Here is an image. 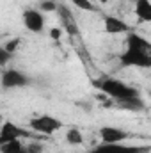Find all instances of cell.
<instances>
[{"label": "cell", "instance_id": "obj_1", "mask_svg": "<svg viewBox=\"0 0 151 153\" xmlns=\"http://www.w3.org/2000/svg\"><path fill=\"white\" fill-rule=\"evenodd\" d=\"M121 66H133L148 70L151 66V43L137 32H128L124 41V50L119 55Z\"/></svg>", "mask_w": 151, "mask_h": 153}, {"label": "cell", "instance_id": "obj_2", "mask_svg": "<svg viewBox=\"0 0 151 153\" xmlns=\"http://www.w3.org/2000/svg\"><path fill=\"white\" fill-rule=\"evenodd\" d=\"M94 87L103 94L107 96L109 100L112 102H123V100H130V98H137L141 96L139 89L119 80V78H114V76H109V75H101L100 78L94 80Z\"/></svg>", "mask_w": 151, "mask_h": 153}, {"label": "cell", "instance_id": "obj_3", "mask_svg": "<svg viewBox=\"0 0 151 153\" xmlns=\"http://www.w3.org/2000/svg\"><path fill=\"white\" fill-rule=\"evenodd\" d=\"M64 126V123L55 117V116L50 114H41L36 116L29 121V128L32 132H39V134H44V135H50V134H55L57 130H61Z\"/></svg>", "mask_w": 151, "mask_h": 153}, {"label": "cell", "instance_id": "obj_4", "mask_svg": "<svg viewBox=\"0 0 151 153\" xmlns=\"http://www.w3.org/2000/svg\"><path fill=\"white\" fill-rule=\"evenodd\" d=\"M30 76L20 70H14V68H9L5 70L2 76H0V85L2 89H20V87H27L30 85Z\"/></svg>", "mask_w": 151, "mask_h": 153}, {"label": "cell", "instance_id": "obj_5", "mask_svg": "<svg viewBox=\"0 0 151 153\" xmlns=\"http://www.w3.org/2000/svg\"><path fill=\"white\" fill-rule=\"evenodd\" d=\"M21 20H23V27L32 34H41L44 30L46 18H44V13H41L38 7L25 9L23 14H21Z\"/></svg>", "mask_w": 151, "mask_h": 153}, {"label": "cell", "instance_id": "obj_6", "mask_svg": "<svg viewBox=\"0 0 151 153\" xmlns=\"http://www.w3.org/2000/svg\"><path fill=\"white\" fill-rule=\"evenodd\" d=\"M87 153H150V148L148 146L124 144V143H112V144L100 143L94 148H91Z\"/></svg>", "mask_w": 151, "mask_h": 153}, {"label": "cell", "instance_id": "obj_7", "mask_svg": "<svg viewBox=\"0 0 151 153\" xmlns=\"http://www.w3.org/2000/svg\"><path fill=\"white\" fill-rule=\"evenodd\" d=\"M55 13L59 14L61 25L64 27L66 34H68L70 38H80V27H78V23H76V20H75V16H73V13H71V9L66 7V5H62V4H59Z\"/></svg>", "mask_w": 151, "mask_h": 153}, {"label": "cell", "instance_id": "obj_8", "mask_svg": "<svg viewBox=\"0 0 151 153\" xmlns=\"http://www.w3.org/2000/svg\"><path fill=\"white\" fill-rule=\"evenodd\" d=\"M100 139L105 144H112V143H124L126 139H130V132L119 128V126H101L100 128Z\"/></svg>", "mask_w": 151, "mask_h": 153}, {"label": "cell", "instance_id": "obj_9", "mask_svg": "<svg viewBox=\"0 0 151 153\" xmlns=\"http://www.w3.org/2000/svg\"><path fill=\"white\" fill-rule=\"evenodd\" d=\"M25 135H29L27 130L18 126L14 121H4L2 128H0V144H5V143L14 141V139H21Z\"/></svg>", "mask_w": 151, "mask_h": 153}, {"label": "cell", "instance_id": "obj_10", "mask_svg": "<svg viewBox=\"0 0 151 153\" xmlns=\"http://www.w3.org/2000/svg\"><path fill=\"white\" fill-rule=\"evenodd\" d=\"M103 29H105V32L107 34H110V36H115V34H128L132 29H130V25L124 22V20H121V18H117V16H105L103 18Z\"/></svg>", "mask_w": 151, "mask_h": 153}, {"label": "cell", "instance_id": "obj_11", "mask_svg": "<svg viewBox=\"0 0 151 153\" xmlns=\"http://www.w3.org/2000/svg\"><path fill=\"white\" fill-rule=\"evenodd\" d=\"M135 16L142 23L151 22V2L150 0H135Z\"/></svg>", "mask_w": 151, "mask_h": 153}, {"label": "cell", "instance_id": "obj_12", "mask_svg": "<svg viewBox=\"0 0 151 153\" xmlns=\"http://www.w3.org/2000/svg\"><path fill=\"white\" fill-rule=\"evenodd\" d=\"M117 105L121 109H126V111H132V112H141L146 109V102L137 96V98H130V100H123V102H117Z\"/></svg>", "mask_w": 151, "mask_h": 153}, {"label": "cell", "instance_id": "obj_13", "mask_svg": "<svg viewBox=\"0 0 151 153\" xmlns=\"http://www.w3.org/2000/svg\"><path fill=\"white\" fill-rule=\"evenodd\" d=\"M66 143L70 146H80V144H84V134L78 128H68L66 130Z\"/></svg>", "mask_w": 151, "mask_h": 153}, {"label": "cell", "instance_id": "obj_14", "mask_svg": "<svg viewBox=\"0 0 151 153\" xmlns=\"http://www.w3.org/2000/svg\"><path fill=\"white\" fill-rule=\"evenodd\" d=\"M23 148L25 144L21 143V139H14L5 144H0V153H23Z\"/></svg>", "mask_w": 151, "mask_h": 153}, {"label": "cell", "instance_id": "obj_15", "mask_svg": "<svg viewBox=\"0 0 151 153\" xmlns=\"http://www.w3.org/2000/svg\"><path fill=\"white\" fill-rule=\"evenodd\" d=\"M71 4L76 5L80 11H87V13H98L100 11V7L94 5L91 0H71Z\"/></svg>", "mask_w": 151, "mask_h": 153}, {"label": "cell", "instance_id": "obj_16", "mask_svg": "<svg viewBox=\"0 0 151 153\" xmlns=\"http://www.w3.org/2000/svg\"><path fill=\"white\" fill-rule=\"evenodd\" d=\"M57 2L55 0H41L38 5V9L41 11V13H55L57 11Z\"/></svg>", "mask_w": 151, "mask_h": 153}, {"label": "cell", "instance_id": "obj_17", "mask_svg": "<svg viewBox=\"0 0 151 153\" xmlns=\"http://www.w3.org/2000/svg\"><path fill=\"white\" fill-rule=\"evenodd\" d=\"M20 43H21V38H13V39H9V41H7V43L4 45V48H5V50H7V52L11 53V55H13V53H14V52L18 50Z\"/></svg>", "mask_w": 151, "mask_h": 153}, {"label": "cell", "instance_id": "obj_18", "mask_svg": "<svg viewBox=\"0 0 151 153\" xmlns=\"http://www.w3.org/2000/svg\"><path fill=\"white\" fill-rule=\"evenodd\" d=\"M23 153H44V148L39 143H30V144H25Z\"/></svg>", "mask_w": 151, "mask_h": 153}, {"label": "cell", "instance_id": "obj_19", "mask_svg": "<svg viewBox=\"0 0 151 153\" xmlns=\"http://www.w3.org/2000/svg\"><path fill=\"white\" fill-rule=\"evenodd\" d=\"M13 59V55L4 48V46H0V68H4V66H7V62Z\"/></svg>", "mask_w": 151, "mask_h": 153}, {"label": "cell", "instance_id": "obj_20", "mask_svg": "<svg viewBox=\"0 0 151 153\" xmlns=\"http://www.w3.org/2000/svg\"><path fill=\"white\" fill-rule=\"evenodd\" d=\"M62 36V30L61 29H57V27H53V29H50V38L53 39V41H59Z\"/></svg>", "mask_w": 151, "mask_h": 153}, {"label": "cell", "instance_id": "obj_21", "mask_svg": "<svg viewBox=\"0 0 151 153\" xmlns=\"http://www.w3.org/2000/svg\"><path fill=\"white\" fill-rule=\"evenodd\" d=\"M96 2H98V4H101V5H105V4H109L110 0H96Z\"/></svg>", "mask_w": 151, "mask_h": 153}, {"label": "cell", "instance_id": "obj_22", "mask_svg": "<svg viewBox=\"0 0 151 153\" xmlns=\"http://www.w3.org/2000/svg\"><path fill=\"white\" fill-rule=\"evenodd\" d=\"M2 123H4V121H2V117H0V128H2Z\"/></svg>", "mask_w": 151, "mask_h": 153}, {"label": "cell", "instance_id": "obj_23", "mask_svg": "<svg viewBox=\"0 0 151 153\" xmlns=\"http://www.w3.org/2000/svg\"><path fill=\"white\" fill-rule=\"evenodd\" d=\"M130 2H133V4H135V0H130Z\"/></svg>", "mask_w": 151, "mask_h": 153}]
</instances>
